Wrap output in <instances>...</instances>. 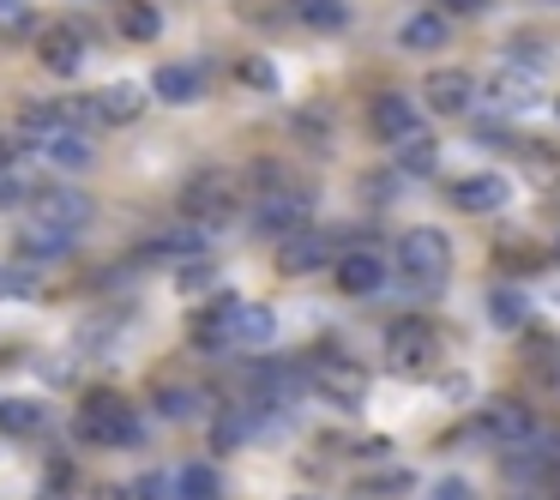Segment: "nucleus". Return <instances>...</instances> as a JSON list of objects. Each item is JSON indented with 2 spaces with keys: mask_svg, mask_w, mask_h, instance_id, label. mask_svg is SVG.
<instances>
[{
  "mask_svg": "<svg viewBox=\"0 0 560 500\" xmlns=\"http://www.w3.org/2000/svg\"><path fill=\"white\" fill-rule=\"evenodd\" d=\"M79 434L97 440V446H133V440H139V416L127 410L115 392H91L85 410H79Z\"/></svg>",
  "mask_w": 560,
  "mask_h": 500,
  "instance_id": "obj_1",
  "label": "nucleus"
},
{
  "mask_svg": "<svg viewBox=\"0 0 560 500\" xmlns=\"http://www.w3.org/2000/svg\"><path fill=\"white\" fill-rule=\"evenodd\" d=\"M31 218L49 223V230L79 235L91 218H97V206H91L85 187H61V182H55V187H37V194H31Z\"/></svg>",
  "mask_w": 560,
  "mask_h": 500,
  "instance_id": "obj_2",
  "label": "nucleus"
},
{
  "mask_svg": "<svg viewBox=\"0 0 560 500\" xmlns=\"http://www.w3.org/2000/svg\"><path fill=\"white\" fill-rule=\"evenodd\" d=\"M398 271L410 283H440L452 271V242L440 230H410L398 242Z\"/></svg>",
  "mask_w": 560,
  "mask_h": 500,
  "instance_id": "obj_3",
  "label": "nucleus"
},
{
  "mask_svg": "<svg viewBox=\"0 0 560 500\" xmlns=\"http://www.w3.org/2000/svg\"><path fill=\"white\" fill-rule=\"evenodd\" d=\"M331 283H338L343 295H374L386 290V254H374V247H343V254H331Z\"/></svg>",
  "mask_w": 560,
  "mask_h": 500,
  "instance_id": "obj_4",
  "label": "nucleus"
},
{
  "mask_svg": "<svg viewBox=\"0 0 560 500\" xmlns=\"http://www.w3.org/2000/svg\"><path fill=\"white\" fill-rule=\"evenodd\" d=\"M182 206H187L194 223H223L235 211V182L218 175V170H206V175H194V182L182 187Z\"/></svg>",
  "mask_w": 560,
  "mask_h": 500,
  "instance_id": "obj_5",
  "label": "nucleus"
},
{
  "mask_svg": "<svg viewBox=\"0 0 560 500\" xmlns=\"http://www.w3.org/2000/svg\"><path fill=\"white\" fill-rule=\"evenodd\" d=\"M37 151V163H49L55 175H85L91 170V139L79 127H61V133H43V139H25Z\"/></svg>",
  "mask_w": 560,
  "mask_h": 500,
  "instance_id": "obj_6",
  "label": "nucleus"
},
{
  "mask_svg": "<svg viewBox=\"0 0 560 500\" xmlns=\"http://www.w3.org/2000/svg\"><path fill=\"white\" fill-rule=\"evenodd\" d=\"M476 428H482L488 440H500V446H518V440L536 434V416L524 410L518 398H488L482 410H476Z\"/></svg>",
  "mask_w": 560,
  "mask_h": 500,
  "instance_id": "obj_7",
  "label": "nucleus"
},
{
  "mask_svg": "<svg viewBox=\"0 0 560 500\" xmlns=\"http://www.w3.org/2000/svg\"><path fill=\"white\" fill-rule=\"evenodd\" d=\"M386 356L404 374H422V368L434 362V332H428L422 319H398V326L386 332Z\"/></svg>",
  "mask_w": 560,
  "mask_h": 500,
  "instance_id": "obj_8",
  "label": "nucleus"
},
{
  "mask_svg": "<svg viewBox=\"0 0 560 500\" xmlns=\"http://www.w3.org/2000/svg\"><path fill=\"white\" fill-rule=\"evenodd\" d=\"M91 109H97V127H127L145 109V85H139V79H109V85L91 97Z\"/></svg>",
  "mask_w": 560,
  "mask_h": 500,
  "instance_id": "obj_9",
  "label": "nucleus"
},
{
  "mask_svg": "<svg viewBox=\"0 0 560 500\" xmlns=\"http://www.w3.org/2000/svg\"><path fill=\"white\" fill-rule=\"evenodd\" d=\"M307 223V194H290V187H271L254 211V230L259 235H290Z\"/></svg>",
  "mask_w": 560,
  "mask_h": 500,
  "instance_id": "obj_10",
  "label": "nucleus"
},
{
  "mask_svg": "<svg viewBox=\"0 0 560 500\" xmlns=\"http://www.w3.org/2000/svg\"><path fill=\"white\" fill-rule=\"evenodd\" d=\"M278 266L290 271V278H307V271H326V266H331V242H326L319 230H307V223H302V230H290V235H283Z\"/></svg>",
  "mask_w": 560,
  "mask_h": 500,
  "instance_id": "obj_11",
  "label": "nucleus"
},
{
  "mask_svg": "<svg viewBox=\"0 0 560 500\" xmlns=\"http://www.w3.org/2000/svg\"><path fill=\"white\" fill-rule=\"evenodd\" d=\"M223 332H230V344H254V350H266V344L278 338V314H271L266 302H230Z\"/></svg>",
  "mask_w": 560,
  "mask_h": 500,
  "instance_id": "obj_12",
  "label": "nucleus"
},
{
  "mask_svg": "<svg viewBox=\"0 0 560 500\" xmlns=\"http://www.w3.org/2000/svg\"><path fill=\"white\" fill-rule=\"evenodd\" d=\"M43 67H49V79H73L79 61H85V25H55L49 37L37 43Z\"/></svg>",
  "mask_w": 560,
  "mask_h": 500,
  "instance_id": "obj_13",
  "label": "nucleus"
},
{
  "mask_svg": "<svg viewBox=\"0 0 560 500\" xmlns=\"http://www.w3.org/2000/svg\"><path fill=\"white\" fill-rule=\"evenodd\" d=\"M470 103H476V79L464 67H440L428 79V109L434 115H470Z\"/></svg>",
  "mask_w": 560,
  "mask_h": 500,
  "instance_id": "obj_14",
  "label": "nucleus"
},
{
  "mask_svg": "<svg viewBox=\"0 0 560 500\" xmlns=\"http://www.w3.org/2000/svg\"><path fill=\"white\" fill-rule=\"evenodd\" d=\"M374 133L386 139V146H404V139H416V133H422V115H416V103L398 97V91L374 97Z\"/></svg>",
  "mask_w": 560,
  "mask_h": 500,
  "instance_id": "obj_15",
  "label": "nucleus"
},
{
  "mask_svg": "<svg viewBox=\"0 0 560 500\" xmlns=\"http://www.w3.org/2000/svg\"><path fill=\"white\" fill-rule=\"evenodd\" d=\"M452 199H458L464 211H506V199H512V182L506 175H464L458 187H452Z\"/></svg>",
  "mask_w": 560,
  "mask_h": 500,
  "instance_id": "obj_16",
  "label": "nucleus"
},
{
  "mask_svg": "<svg viewBox=\"0 0 560 500\" xmlns=\"http://www.w3.org/2000/svg\"><path fill=\"white\" fill-rule=\"evenodd\" d=\"M314 386L326 392L331 404H343V410H355V404L368 398V380H362V368H350V362H326V368H314Z\"/></svg>",
  "mask_w": 560,
  "mask_h": 500,
  "instance_id": "obj_17",
  "label": "nucleus"
},
{
  "mask_svg": "<svg viewBox=\"0 0 560 500\" xmlns=\"http://www.w3.org/2000/svg\"><path fill=\"white\" fill-rule=\"evenodd\" d=\"M446 37H452V19L434 7V13H410V19H404V31H398V49H410V55H434Z\"/></svg>",
  "mask_w": 560,
  "mask_h": 500,
  "instance_id": "obj_18",
  "label": "nucleus"
},
{
  "mask_svg": "<svg viewBox=\"0 0 560 500\" xmlns=\"http://www.w3.org/2000/svg\"><path fill=\"white\" fill-rule=\"evenodd\" d=\"M49 428V404L43 398H0V434L7 440H31Z\"/></svg>",
  "mask_w": 560,
  "mask_h": 500,
  "instance_id": "obj_19",
  "label": "nucleus"
},
{
  "mask_svg": "<svg viewBox=\"0 0 560 500\" xmlns=\"http://www.w3.org/2000/svg\"><path fill=\"white\" fill-rule=\"evenodd\" d=\"M151 91H158L163 103H194L199 91H206V79H199V67L170 61V67H158V73H151Z\"/></svg>",
  "mask_w": 560,
  "mask_h": 500,
  "instance_id": "obj_20",
  "label": "nucleus"
},
{
  "mask_svg": "<svg viewBox=\"0 0 560 500\" xmlns=\"http://www.w3.org/2000/svg\"><path fill=\"white\" fill-rule=\"evenodd\" d=\"M115 31H121L127 43H151V37L163 31V13L151 7V0H127L121 19H115Z\"/></svg>",
  "mask_w": 560,
  "mask_h": 500,
  "instance_id": "obj_21",
  "label": "nucleus"
},
{
  "mask_svg": "<svg viewBox=\"0 0 560 500\" xmlns=\"http://www.w3.org/2000/svg\"><path fill=\"white\" fill-rule=\"evenodd\" d=\"M488 103H500V109H530V103H536V79L530 73H494V79H488Z\"/></svg>",
  "mask_w": 560,
  "mask_h": 500,
  "instance_id": "obj_22",
  "label": "nucleus"
},
{
  "mask_svg": "<svg viewBox=\"0 0 560 500\" xmlns=\"http://www.w3.org/2000/svg\"><path fill=\"white\" fill-rule=\"evenodd\" d=\"M175 500H223V482L211 464H182L175 470Z\"/></svg>",
  "mask_w": 560,
  "mask_h": 500,
  "instance_id": "obj_23",
  "label": "nucleus"
},
{
  "mask_svg": "<svg viewBox=\"0 0 560 500\" xmlns=\"http://www.w3.org/2000/svg\"><path fill=\"white\" fill-rule=\"evenodd\" d=\"M290 7H295V19L314 25V31H343L350 25V7H343V0H290Z\"/></svg>",
  "mask_w": 560,
  "mask_h": 500,
  "instance_id": "obj_24",
  "label": "nucleus"
},
{
  "mask_svg": "<svg viewBox=\"0 0 560 500\" xmlns=\"http://www.w3.org/2000/svg\"><path fill=\"white\" fill-rule=\"evenodd\" d=\"M19 242H25V254H37V259H67V254H73V242H79V235L49 230V223H31V230L19 235Z\"/></svg>",
  "mask_w": 560,
  "mask_h": 500,
  "instance_id": "obj_25",
  "label": "nucleus"
},
{
  "mask_svg": "<svg viewBox=\"0 0 560 500\" xmlns=\"http://www.w3.org/2000/svg\"><path fill=\"white\" fill-rule=\"evenodd\" d=\"M199 404H206V398H199L194 386H163L158 398H151V410L170 416V422H187V416H199Z\"/></svg>",
  "mask_w": 560,
  "mask_h": 500,
  "instance_id": "obj_26",
  "label": "nucleus"
},
{
  "mask_svg": "<svg viewBox=\"0 0 560 500\" xmlns=\"http://www.w3.org/2000/svg\"><path fill=\"white\" fill-rule=\"evenodd\" d=\"M175 283H182V295H206L211 283H218V266H211V259H182Z\"/></svg>",
  "mask_w": 560,
  "mask_h": 500,
  "instance_id": "obj_27",
  "label": "nucleus"
},
{
  "mask_svg": "<svg viewBox=\"0 0 560 500\" xmlns=\"http://www.w3.org/2000/svg\"><path fill=\"white\" fill-rule=\"evenodd\" d=\"M235 79H242L247 91H278V67H271L266 55H247V61L235 67Z\"/></svg>",
  "mask_w": 560,
  "mask_h": 500,
  "instance_id": "obj_28",
  "label": "nucleus"
},
{
  "mask_svg": "<svg viewBox=\"0 0 560 500\" xmlns=\"http://www.w3.org/2000/svg\"><path fill=\"white\" fill-rule=\"evenodd\" d=\"M182 254H199V230H170L151 242V259H182Z\"/></svg>",
  "mask_w": 560,
  "mask_h": 500,
  "instance_id": "obj_29",
  "label": "nucleus"
},
{
  "mask_svg": "<svg viewBox=\"0 0 560 500\" xmlns=\"http://www.w3.org/2000/svg\"><path fill=\"white\" fill-rule=\"evenodd\" d=\"M398 158H404V175H422V170H434L440 151H434V139L416 133V139H404V146H398Z\"/></svg>",
  "mask_w": 560,
  "mask_h": 500,
  "instance_id": "obj_30",
  "label": "nucleus"
},
{
  "mask_svg": "<svg viewBox=\"0 0 560 500\" xmlns=\"http://www.w3.org/2000/svg\"><path fill=\"white\" fill-rule=\"evenodd\" d=\"M37 290V271L25 266V259H19V266H7L0 271V295H31Z\"/></svg>",
  "mask_w": 560,
  "mask_h": 500,
  "instance_id": "obj_31",
  "label": "nucleus"
},
{
  "mask_svg": "<svg viewBox=\"0 0 560 500\" xmlns=\"http://www.w3.org/2000/svg\"><path fill=\"white\" fill-rule=\"evenodd\" d=\"M488 307H494V326H518V319H524V295H512V290H494V302H488Z\"/></svg>",
  "mask_w": 560,
  "mask_h": 500,
  "instance_id": "obj_32",
  "label": "nucleus"
},
{
  "mask_svg": "<svg viewBox=\"0 0 560 500\" xmlns=\"http://www.w3.org/2000/svg\"><path fill=\"white\" fill-rule=\"evenodd\" d=\"M247 434H254V422H247V410H230V422H218V446H242Z\"/></svg>",
  "mask_w": 560,
  "mask_h": 500,
  "instance_id": "obj_33",
  "label": "nucleus"
},
{
  "mask_svg": "<svg viewBox=\"0 0 560 500\" xmlns=\"http://www.w3.org/2000/svg\"><path fill=\"white\" fill-rule=\"evenodd\" d=\"M428 500H476V488L464 482V476H440V482L428 488Z\"/></svg>",
  "mask_w": 560,
  "mask_h": 500,
  "instance_id": "obj_34",
  "label": "nucleus"
},
{
  "mask_svg": "<svg viewBox=\"0 0 560 500\" xmlns=\"http://www.w3.org/2000/svg\"><path fill=\"white\" fill-rule=\"evenodd\" d=\"M139 500H175V476H145V488H139Z\"/></svg>",
  "mask_w": 560,
  "mask_h": 500,
  "instance_id": "obj_35",
  "label": "nucleus"
},
{
  "mask_svg": "<svg viewBox=\"0 0 560 500\" xmlns=\"http://www.w3.org/2000/svg\"><path fill=\"white\" fill-rule=\"evenodd\" d=\"M452 13H482V0H446V19Z\"/></svg>",
  "mask_w": 560,
  "mask_h": 500,
  "instance_id": "obj_36",
  "label": "nucleus"
},
{
  "mask_svg": "<svg viewBox=\"0 0 560 500\" xmlns=\"http://www.w3.org/2000/svg\"><path fill=\"white\" fill-rule=\"evenodd\" d=\"M97 500H133L127 488H97Z\"/></svg>",
  "mask_w": 560,
  "mask_h": 500,
  "instance_id": "obj_37",
  "label": "nucleus"
},
{
  "mask_svg": "<svg viewBox=\"0 0 560 500\" xmlns=\"http://www.w3.org/2000/svg\"><path fill=\"white\" fill-rule=\"evenodd\" d=\"M0 7H7V0H0Z\"/></svg>",
  "mask_w": 560,
  "mask_h": 500,
  "instance_id": "obj_38",
  "label": "nucleus"
}]
</instances>
